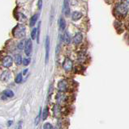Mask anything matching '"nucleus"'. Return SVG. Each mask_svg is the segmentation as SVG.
I'll list each match as a JSON object with an SVG mask.
<instances>
[{"mask_svg": "<svg viewBox=\"0 0 129 129\" xmlns=\"http://www.w3.org/2000/svg\"><path fill=\"white\" fill-rule=\"evenodd\" d=\"M27 71H28V69H25V70L24 71V73H27Z\"/></svg>", "mask_w": 129, "mask_h": 129, "instance_id": "nucleus-27", "label": "nucleus"}, {"mask_svg": "<svg viewBox=\"0 0 129 129\" xmlns=\"http://www.w3.org/2000/svg\"><path fill=\"white\" fill-rule=\"evenodd\" d=\"M59 28H60L61 31H63L65 29V28H66V21H65V19L63 17H61L59 19Z\"/></svg>", "mask_w": 129, "mask_h": 129, "instance_id": "nucleus-12", "label": "nucleus"}, {"mask_svg": "<svg viewBox=\"0 0 129 129\" xmlns=\"http://www.w3.org/2000/svg\"><path fill=\"white\" fill-rule=\"evenodd\" d=\"M83 40V35L81 33V32H77L76 34L74 36V39H73V40H74V43L76 44H80L81 41H82Z\"/></svg>", "mask_w": 129, "mask_h": 129, "instance_id": "nucleus-9", "label": "nucleus"}, {"mask_svg": "<svg viewBox=\"0 0 129 129\" xmlns=\"http://www.w3.org/2000/svg\"><path fill=\"white\" fill-rule=\"evenodd\" d=\"M43 129H53V126L50 124H49V123H46L43 126Z\"/></svg>", "mask_w": 129, "mask_h": 129, "instance_id": "nucleus-20", "label": "nucleus"}, {"mask_svg": "<svg viewBox=\"0 0 129 129\" xmlns=\"http://www.w3.org/2000/svg\"><path fill=\"white\" fill-rule=\"evenodd\" d=\"M22 57L20 56V55L19 54H17V55H16L15 56V63L17 65H21V63H22Z\"/></svg>", "mask_w": 129, "mask_h": 129, "instance_id": "nucleus-14", "label": "nucleus"}, {"mask_svg": "<svg viewBox=\"0 0 129 129\" xmlns=\"http://www.w3.org/2000/svg\"><path fill=\"white\" fill-rule=\"evenodd\" d=\"M59 89L61 91H67V83L65 80H63V81H60L59 82L58 85Z\"/></svg>", "mask_w": 129, "mask_h": 129, "instance_id": "nucleus-8", "label": "nucleus"}, {"mask_svg": "<svg viewBox=\"0 0 129 129\" xmlns=\"http://www.w3.org/2000/svg\"><path fill=\"white\" fill-rule=\"evenodd\" d=\"M10 77V72L9 71H4L1 75V80L3 81H6L9 79Z\"/></svg>", "mask_w": 129, "mask_h": 129, "instance_id": "nucleus-11", "label": "nucleus"}, {"mask_svg": "<svg viewBox=\"0 0 129 129\" xmlns=\"http://www.w3.org/2000/svg\"><path fill=\"white\" fill-rule=\"evenodd\" d=\"M32 43L30 39L26 40L25 44H24V53L27 55V57H29L32 53Z\"/></svg>", "mask_w": 129, "mask_h": 129, "instance_id": "nucleus-3", "label": "nucleus"}, {"mask_svg": "<svg viewBox=\"0 0 129 129\" xmlns=\"http://www.w3.org/2000/svg\"><path fill=\"white\" fill-rule=\"evenodd\" d=\"M63 12H64L66 16H68L70 15V7H69L68 0H64V3H63Z\"/></svg>", "mask_w": 129, "mask_h": 129, "instance_id": "nucleus-7", "label": "nucleus"}, {"mask_svg": "<svg viewBox=\"0 0 129 129\" xmlns=\"http://www.w3.org/2000/svg\"><path fill=\"white\" fill-rule=\"evenodd\" d=\"M63 67L66 71H71V69H72V67H73L72 61L69 58H66L64 60V61H63Z\"/></svg>", "mask_w": 129, "mask_h": 129, "instance_id": "nucleus-5", "label": "nucleus"}, {"mask_svg": "<svg viewBox=\"0 0 129 129\" xmlns=\"http://www.w3.org/2000/svg\"><path fill=\"white\" fill-rule=\"evenodd\" d=\"M40 116H41V110H40V113H39V115H38L37 116V118H36V119H35V124H36V125H38V123H39Z\"/></svg>", "mask_w": 129, "mask_h": 129, "instance_id": "nucleus-23", "label": "nucleus"}, {"mask_svg": "<svg viewBox=\"0 0 129 129\" xmlns=\"http://www.w3.org/2000/svg\"><path fill=\"white\" fill-rule=\"evenodd\" d=\"M25 27L23 24H17L12 31V35L14 37L20 39L24 38L25 36Z\"/></svg>", "mask_w": 129, "mask_h": 129, "instance_id": "nucleus-1", "label": "nucleus"}, {"mask_svg": "<svg viewBox=\"0 0 129 129\" xmlns=\"http://www.w3.org/2000/svg\"><path fill=\"white\" fill-rule=\"evenodd\" d=\"M82 13L79 11H74L71 15V19H72L73 21H77L82 17Z\"/></svg>", "mask_w": 129, "mask_h": 129, "instance_id": "nucleus-10", "label": "nucleus"}, {"mask_svg": "<svg viewBox=\"0 0 129 129\" xmlns=\"http://www.w3.org/2000/svg\"><path fill=\"white\" fill-rule=\"evenodd\" d=\"M37 33H38V28H33L31 32V38L32 40H34L37 37Z\"/></svg>", "mask_w": 129, "mask_h": 129, "instance_id": "nucleus-17", "label": "nucleus"}, {"mask_svg": "<svg viewBox=\"0 0 129 129\" xmlns=\"http://www.w3.org/2000/svg\"><path fill=\"white\" fill-rule=\"evenodd\" d=\"M3 94L6 97H8V98H11L14 96V93L11 91V90H7V91H5L3 92Z\"/></svg>", "mask_w": 129, "mask_h": 129, "instance_id": "nucleus-15", "label": "nucleus"}, {"mask_svg": "<svg viewBox=\"0 0 129 129\" xmlns=\"http://www.w3.org/2000/svg\"><path fill=\"white\" fill-rule=\"evenodd\" d=\"M21 127H22V122H19L18 123V128L17 129H21Z\"/></svg>", "mask_w": 129, "mask_h": 129, "instance_id": "nucleus-25", "label": "nucleus"}, {"mask_svg": "<svg viewBox=\"0 0 129 129\" xmlns=\"http://www.w3.org/2000/svg\"><path fill=\"white\" fill-rule=\"evenodd\" d=\"M127 1H128V3H129V0H127Z\"/></svg>", "mask_w": 129, "mask_h": 129, "instance_id": "nucleus-28", "label": "nucleus"}, {"mask_svg": "<svg viewBox=\"0 0 129 129\" xmlns=\"http://www.w3.org/2000/svg\"><path fill=\"white\" fill-rule=\"evenodd\" d=\"M115 11H116V13L118 14L119 15L121 16H124L126 15V14L128 13V7L126 3H120L115 8Z\"/></svg>", "mask_w": 129, "mask_h": 129, "instance_id": "nucleus-2", "label": "nucleus"}, {"mask_svg": "<svg viewBox=\"0 0 129 129\" xmlns=\"http://www.w3.org/2000/svg\"><path fill=\"white\" fill-rule=\"evenodd\" d=\"M11 124H12V121H9V122L7 123V126H9V127H10V126L11 125Z\"/></svg>", "mask_w": 129, "mask_h": 129, "instance_id": "nucleus-26", "label": "nucleus"}, {"mask_svg": "<svg viewBox=\"0 0 129 129\" xmlns=\"http://www.w3.org/2000/svg\"><path fill=\"white\" fill-rule=\"evenodd\" d=\"M16 83H20L22 81V74L21 73H19V74L16 76Z\"/></svg>", "mask_w": 129, "mask_h": 129, "instance_id": "nucleus-19", "label": "nucleus"}, {"mask_svg": "<svg viewBox=\"0 0 129 129\" xmlns=\"http://www.w3.org/2000/svg\"><path fill=\"white\" fill-rule=\"evenodd\" d=\"M63 41H64L66 44H69L71 41L70 40V36H69V35L67 32H65L64 33V36H63Z\"/></svg>", "mask_w": 129, "mask_h": 129, "instance_id": "nucleus-16", "label": "nucleus"}, {"mask_svg": "<svg viewBox=\"0 0 129 129\" xmlns=\"http://www.w3.org/2000/svg\"><path fill=\"white\" fill-rule=\"evenodd\" d=\"M49 54H50V38L47 36L46 39V63L48 62Z\"/></svg>", "mask_w": 129, "mask_h": 129, "instance_id": "nucleus-6", "label": "nucleus"}, {"mask_svg": "<svg viewBox=\"0 0 129 129\" xmlns=\"http://www.w3.org/2000/svg\"><path fill=\"white\" fill-rule=\"evenodd\" d=\"M43 117H42V119H46L47 118V116H48V107H45V109H44V110H43Z\"/></svg>", "mask_w": 129, "mask_h": 129, "instance_id": "nucleus-18", "label": "nucleus"}, {"mask_svg": "<svg viewBox=\"0 0 129 129\" xmlns=\"http://www.w3.org/2000/svg\"><path fill=\"white\" fill-rule=\"evenodd\" d=\"M23 48H24V41L22 40V41L20 42L19 44H18V48H19V49H22Z\"/></svg>", "mask_w": 129, "mask_h": 129, "instance_id": "nucleus-22", "label": "nucleus"}, {"mask_svg": "<svg viewBox=\"0 0 129 129\" xmlns=\"http://www.w3.org/2000/svg\"><path fill=\"white\" fill-rule=\"evenodd\" d=\"M12 64H13V59L11 56H7L3 59L2 65L5 68H9V67L11 66Z\"/></svg>", "mask_w": 129, "mask_h": 129, "instance_id": "nucleus-4", "label": "nucleus"}, {"mask_svg": "<svg viewBox=\"0 0 129 129\" xmlns=\"http://www.w3.org/2000/svg\"><path fill=\"white\" fill-rule=\"evenodd\" d=\"M42 0H39L38 1V9H42Z\"/></svg>", "mask_w": 129, "mask_h": 129, "instance_id": "nucleus-24", "label": "nucleus"}, {"mask_svg": "<svg viewBox=\"0 0 129 129\" xmlns=\"http://www.w3.org/2000/svg\"><path fill=\"white\" fill-rule=\"evenodd\" d=\"M38 16H39L38 14H35V15H34L33 16H32L31 19H30V22H29L30 26H31V27L34 26V24H36L37 20H38Z\"/></svg>", "mask_w": 129, "mask_h": 129, "instance_id": "nucleus-13", "label": "nucleus"}, {"mask_svg": "<svg viewBox=\"0 0 129 129\" xmlns=\"http://www.w3.org/2000/svg\"><path fill=\"white\" fill-rule=\"evenodd\" d=\"M22 63H23L24 65H28L30 63V58H25L22 61Z\"/></svg>", "mask_w": 129, "mask_h": 129, "instance_id": "nucleus-21", "label": "nucleus"}]
</instances>
